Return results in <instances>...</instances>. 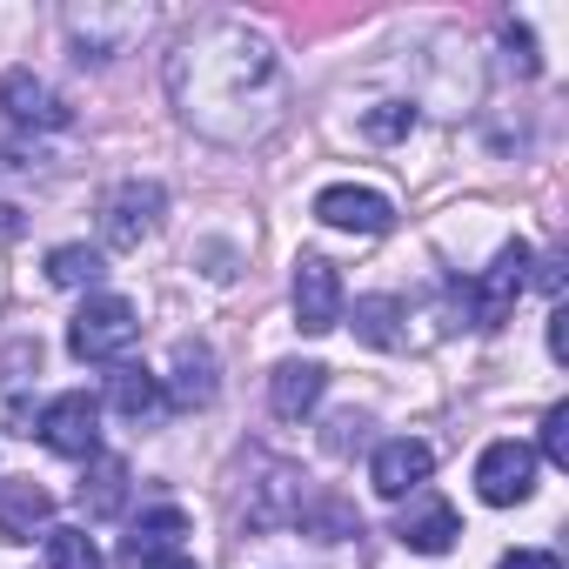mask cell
Here are the masks:
<instances>
[{"label": "cell", "mask_w": 569, "mask_h": 569, "mask_svg": "<svg viewBox=\"0 0 569 569\" xmlns=\"http://www.w3.org/2000/svg\"><path fill=\"white\" fill-rule=\"evenodd\" d=\"M168 94L174 114L221 148H254L289 121V68L248 21H201L181 34L168 54Z\"/></svg>", "instance_id": "6da1fadb"}, {"label": "cell", "mask_w": 569, "mask_h": 569, "mask_svg": "<svg viewBox=\"0 0 569 569\" xmlns=\"http://www.w3.org/2000/svg\"><path fill=\"white\" fill-rule=\"evenodd\" d=\"M134 336H141V316H134L128 296H88L81 316L68 322L74 362H121V356L134 349Z\"/></svg>", "instance_id": "7a4b0ae2"}, {"label": "cell", "mask_w": 569, "mask_h": 569, "mask_svg": "<svg viewBox=\"0 0 569 569\" xmlns=\"http://www.w3.org/2000/svg\"><path fill=\"white\" fill-rule=\"evenodd\" d=\"M522 289H529V248H522V241H509V248H502L476 281H462L456 302H462V316H469L476 329H502Z\"/></svg>", "instance_id": "3957f363"}, {"label": "cell", "mask_w": 569, "mask_h": 569, "mask_svg": "<svg viewBox=\"0 0 569 569\" xmlns=\"http://www.w3.org/2000/svg\"><path fill=\"white\" fill-rule=\"evenodd\" d=\"M68 41H74V61H114L128 54L148 28H154V8H68Z\"/></svg>", "instance_id": "277c9868"}, {"label": "cell", "mask_w": 569, "mask_h": 569, "mask_svg": "<svg viewBox=\"0 0 569 569\" xmlns=\"http://www.w3.org/2000/svg\"><path fill=\"white\" fill-rule=\"evenodd\" d=\"M34 436H41L54 456L94 462V456H101V402H94L88 389H68V396H54V402L34 416Z\"/></svg>", "instance_id": "5b68a950"}, {"label": "cell", "mask_w": 569, "mask_h": 569, "mask_svg": "<svg viewBox=\"0 0 569 569\" xmlns=\"http://www.w3.org/2000/svg\"><path fill=\"white\" fill-rule=\"evenodd\" d=\"M161 208H168V194L154 181H114L101 194V241L108 248H141L161 228Z\"/></svg>", "instance_id": "8992f818"}, {"label": "cell", "mask_w": 569, "mask_h": 569, "mask_svg": "<svg viewBox=\"0 0 569 569\" xmlns=\"http://www.w3.org/2000/svg\"><path fill=\"white\" fill-rule=\"evenodd\" d=\"M476 496L489 509H509V502H529L536 496V449L529 442H489L476 456Z\"/></svg>", "instance_id": "52a82bcc"}, {"label": "cell", "mask_w": 569, "mask_h": 569, "mask_svg": "<svg viewBox=\"0 0 569 569\" xmlns=\"http://www.w3.org/2000/svg\"><path fill=\"white\" fill-rule=\"evenodd\" d=\"M336 322H342V274L329 254H302L296 261V329L329 336Z\"/></svg>", "instance_id": "ba28073f"}, {"label": "cell", "mask_w": 569, "mask_h": 569, "mask_svg": "<svg viewBox=\"0 0 569 569\" xmlns=\"http://www.w3.org/2000/svg\"><path fill=\"white\" fill-rule=\"evenodd\" d=\"M316 221L329 228H349V234H382L396 221V201L382 188H356V181H336L316 194Z\"/></svg>", "instance_id": "9c48e42d"}, {"label": "cell", "mask_w": 569, "mask_h": 569, "mask_svg": "<svg viewBox=\"0 0 569 569\" xmlns=\"http://www.w3.org/2000/svg\"><path fill=\"white\" fill-rule=\"evenodd\" d=\"M0 108H8L14 128H68L74 121V108L34 68H8V74H0Z\"/></svg>", "instance_id": "30bf717a"}, {"label": "cell", "mask_w": 569, "mask_h": 569, "mask_svg": "<svg viewBox=\"0 0 569 569\" xmlns=\"http://www.w3.org/2000/svg\"><path fill=\"white\" fill-rule=\"evenodd\" d=\"M429 469H436V449H429V442H416V436H396V442H382V449H376L369 482H376V496L402 502V496H416V489L429 482Z\"/></svg>", "instance_id": "8fae6325"}, {"label": "cell", "mask_w": 569, "mask_h": 569, "mask_svg": "<svg viewBox=\"0 0 569 569\" xmlns=\"http://www.w3.org/2000/svg\"><path fill=\"white\" fill-rule=\"evenodd\" d=\"M48 522H54V496L34 476L0 482V536L8 542H34V536H48Z\"/></svg>", "instance_id": "7c38bea8"}, {"label": "cell", "mask_w": 569, "mask_h": 569, "mask_svg": "<svg viewBox=\"0 0 569 569\" xmlns=\"http://www.w3.org/2000/svg\"><path fill=\"white\" fill-rule=\"evenodd\" d=\"M322 389H329V369H322V362H281V369L268 376V402H274L281 422H302V416L322 402Z\"/></svg>", "instance_id": "4fadbf2b"}, {"label": "cell", "mask_w": 569, "mask_h": 569, "mask_svg": "<svg viewBox=\"0 0 569 569\" xmlns=\"http://www.w3.org/2000/svg\"><path fill=\"white\" fill-rule=\"evenodd\" d=\"M161 376H148L141 362H114L108 369V409L114 416H128V422H154L161 416Z\"/></svg>", "instance_id": "5bb4252c"}, {"label": "cell", "mask_w": 569, "mask_h": 569, "mask_svg": "<svg viewBox=\"0 0 569 569\" xmlns=\"http://www.w3.org/2000/svg\"><path fill=\"white\" fill-rule=\"evenodd\" d=\"M396 536H402V549H416V556H442V549L462 536V522H456V509H449L442 496H422V502L396 522Z\"/></svg>", "instance_id": "9a60e30c"}, {"label": "cell", "mask_w": 569, "mask_h": 569, "mask_svg": "<svg viewBox=\"0 0 569 569\" xmlns=\"http://www.w3.org/2000/svg\"><path fill=\"white\" fill-rule=\"evenodd\" d=\"M289 516H302V476H296L289 462H268L261 496L248 502V522H254V529H281Z\"/></svg>", "instance_id": "2e32d148"}, {"label": "cell", "mask_w": 569, "mask_h": 569, "mask_svg": "<svg viewBox=\"0 0 569 569\" xmlns=\"http://www.w3.org/2000/svg\"><path fill=\"white\" fill-rule=\"evenodd\" d=\"M161 396H174V409H208L214 402V356L201 342H181L174 349V382Z\"/></svg>", "instance_id": "e0dca14e"}, {"label": "cell", "mask_w": 569, "mask_h": 569, "mask_svg": "<svg viewBox=\"0 0 569 569\" xmlns=\"http://www.w3.org/2000/svg\"><path fill=\"white\" fill-rule=\"evenodd\" d=\"M181 536H188V516H181L174 502H161V509H148V516L134 522V536H128V562H134V569L154 562V556L181 549Z\"/></svg>", "instance_id": "ac0fdd59"}, {"label": "cell", "mask_w": 569, "mask_h": 569, "mask_svg": "<svg viewBox=\"0 0 569 569\" xmlns=\"http://www.w3.org/2000/svg\"><path fill=\"white\" fill-rule=\"evenodd\" d=\"M81 509L88 516H121L128 509V462L121 456H94V469L81 482Z\"/></svg>", "instance_id": "d6986e66"}, {"label": "cell", "mask_w": 569, "mask_h": 569, "mask_svg": "<svg viewBox=\"0 0 569 569\" xmlns=\"http://www.w3.org/2000/svg\"><path fill=\"white\" fill-rule=\"evenodd\" d=\"M101 274H108V261H101V248H88V241H61V248L48 254V281H54V289H94Z\"/></svg>", "instance_id": "ffe728a7"}, {"label": "cell", "mask_w": 569, "mask_h": 569, "mask_svg": "<svg viewBox=\"0 0 569 569\" xmlns=\"http://www.w3.org/2000/svg\"><path fill=\"white\" fill-rule=\"evenodd\" d=\"M356 336L369 349H402V302L396 296H362L356 302Z\"/></svg>", "instance_id": "44dd1931"}, {"label": "cell", "mask_w": 569, "mask_h": 569, "mask_svg": "<svg viewBox=\"0 0 569 569\" xmlns=\"http://www.w3.org/2000/svg\"><path fill=\"white\" fill-rule=\"evenodd\" d=\"M48 569H108L88 529H48Z\"/></svg>", "instance_id": "7402d4cb"}, {"label": "cell", "mask_w": 569, "mask_h": 569, "mask_svg": "<svg viewBox=\"0 0 569 569\" xmlns=\"http://www.w3.org/2000/svg\"><path fill=\"white\" fill-rule=\"evenodd\" d=\"M409 128H416V108H409V101H376V108L362 114V134H369V141H402Z\"/></svg>", "instance_id": "603a6c76"}, {"label": "cell", "mask_w": 569, "mask_h": 569, "mask_svg": "<svg viewBox=\"0 0 569 569\" xmlns=\"http://www.w3.org/2000/svg\"><path fill=\"white\" fill-rule=\"evenodd\" d=\"M502 48H509V68L529 81V74H542V54H536V34L522 28V21H502Z\"/></svg>", "instance_id": "cb8c5ba5"}, {"label": "cell", "mask_w": 569, "mask_h": 569, "mask_svg": "<svg viewBox=\"0 0 569 569\" xmlns=\"http://www.w3.org/2000/svg\"><path fill=\"white\" fill-rule=\"evenodd\" d=\"M536 462L569 469V402H556V409L542 416V456H536Z\"/></svg>", "instance_id": "d4e9b609"}, {"label": "cell", "mask_w": 569, "mask_h": 569, "mask_svg": "<svg viewBox=\"0 0 569 569\" xmlns=\"http://www.w3.org/2000/svg\"><path fill=\"white\" fill-rule=\"evenodd\" d=\"M496 569H562V556L556 549H509Z\"/></svg>", "instance_id": "484cf974"}, {"label": "cell", "mask_w": 569, "mask_h": 569, "mask_svg": "<svg viewBox=\"0 0 569 569\" xmlns=\"http://www.w3.org/2000/svg\"><path fill=\"white\" fill-rule=\"evenodd\" d=\"M549 356H556V362H569V309H556V316H549Z\"/></svg>", "instance_id": "4316f807"}, {"label": "cell", "mask_w": 569, "mask_h": 569, "mask_svg": "<svg viewBox=\"0 0 569 569\" xmlns=\"http://www.w3.org/2000/svg\"><path fill=\"white\" fill-rule=\"evenodd\" d=\"M529 268H536V289H549V296L562 289V254H542V261H529Z\"/></svg>", "instance_id": "83f0119b"}, {"label": "cell", "mask_w": 569, "mask_h": 569, "mask_svg": "<svg viewBox=\"0 0 569 569\" xmlns=\"http://www.w3.org/2000/svg\"><path fill=\"white\" fill-rule=\"evenodd\" d=\"M362 442V416H336V436H329V449H356Z\"/></svg>", "instance_id": "f1b7e54d"}, {"label": "cell", "mask_w": 569, "mask_h": 569, "mask_svg": "<svg viewBox=\"0 0 569 569\" xmlns=\"http://www.w3.org/2000/svg\"><path fill=\"white\" fill-rule=\"evenodd\" d=\"M21 228H28V214H21V208H14V201H0V241H14V234H21Z\"/></svg>", "instance_id": "f546056e"}, {"label": "cell", "mask_w": 569, "mask_h": 569, "mask_svg": "<svg viewBox=\"0 0 569 569\" xmlns=\"http://www.w3.org/2000/svg\"><path fill=\"white\" fill-rule=\"evenodd\" d=\"M141 569H194V556H181V549H168V556H154V562H141Z\"/></svg>", "instance_id": "4dcf8cb0"}]
</instances>
